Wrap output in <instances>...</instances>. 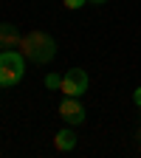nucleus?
I'll return each mask as SVG.
<instances>
[{"label":"nucleus","mask_w":141,"mask_h":158,"mask_svg":"<svg viewBox=\"0 0 141 158\" xmlns=\"http://www.w3.org/2000/svg\"><path fill=\"white\" fill-rule=\"evenodd\" d=\"M17 48L23 51V56L28 59V62L45 65V62H51V59L56 56V40L51 34H45V31H37L34 28V31L23 34V40H20Z\"/></svg>","instance_id":"1"},{"label":"nucleus","mask_w":141,"mask_h":158,"mask_svg":"<svg viewBox=\"0 0 141 158\" xmlns=\"http://www.w3.org/2000/svg\"><path fill=\"white\" fill-rule=\"evenodd\" d=\"M26 73V56L23 51L6 48L0 51V88H14Z\"/></svg>","instance_id":"2"},{"label":"nucleus","mask_w":141,"mask_h":158,"mask_svg":"<svg viewBox=\"0 0 141 158\" xmlns=\"http://www.w3.org/2000/svg\"><path fill=\"white\" fill-rule=\"evenodd\" d=\"M62 96H82L88 90V73L82 68H68L62 73V82H59Z\"/></svg>","instance_id":"3"},{"label":"nucleus","mask_w":141,"mask_h":158,"mask_svg":"<svg viewBox=\"0 0 141 158\" xmlns=\"http://www.w3.org/2000/svg\"><path fill=\"white\" fill-rule=\"evenodd\" d=\"M56 113L68 124H82L85 122V107H82V102H79V96H65L62 102H59Z\"/></svg>","instance_id":"4"},{"label":"nucleus","mask_w":141,"mask_h":158,"mask_svg":"<svg viewBox=\"0 0 141 158\" xmlns=\"http://www.w3.org/2000/svg\"><path fill=\"white\" fill-rule=\"evenodd\" d=\"M20 40H23V34L17 31V26H11V23H0V51L17 48Z\"/></svg>","instance_id":"5"},{"label":"nucleus","mask_w":141,"mask_h":158,"mask_svg":"<svg viewBox=\"0 0 141 158\" xmlns=\"http://www.w3.org/2000/svg\"><path fill=\"white\" fill-rule=\"evenodd\" d=\"M54 147H56V152H71V150L76 147V133H73L71 127L59 130L56 138H54Z\"/></svg>","instance_id":"6"},{"label":"nucleus","mask_w":141,"mask_h":158,"mask_svg":"<svg viewBox=\"0 0 141 158\" xmlns=\"http://www.w3.org/2000/svg\"><path fill=\"white\" fill-rule=\"evenodd\" d=\"M59 82H62V76H56V73H48V76H45V88H48V90H56Z\"/></svg>","instance_id":"7"},{"label":"nucleus","mask_w":141,"mask_h":158,"mask_svg":"<svg viewBox=\"0 0 141 158\" xmlns=\"http://www.w3.org/2000/svg\"><path fill=\"white\" fill-rule=\"evenodd\" d=\"M62 3H65V9H82L88 0H62Z\"/></svg>","instance_id":"8"},{"label":"nucleus","mask_w":141,"mask_h":158,"mask_svg":"<svg viewBox=\"0 0 141 158\" xmlns=\"http://www.w3.org/2000/svg\"><path fill=\"white\" fill-rule=\"evenodd\" d=\"M133 102H135V105H138V107H141V85H138V88H135V90H133Z\"/></svg>","instance_id":"9"},{"label":"nucleus","mask_w":141,"mask_h":158,"mask_svg":"<svg viewBox=\"0 0 141 158\" xmlns=\"http://www.w3.org/2000/svg\"><path fill=\"white\" fill-rule=\"evenodd\" d=\"M88 3H93V6H102V3H107V0H88Z\"/></svg>","instance_id":"10"},{"label":"nucleus","mask_w":141,"mask_h":158,"mask_svg":"<svg viewBox=\"0 0 141 158\" xmlns=\"http://www.w3.org/2000/svg\"><path fill=\"white\" fill-rule=\"evenodd\" d=\"M138 144H141V141H138Z\"/></svg>","instance_id":"11"}]
</instances>
